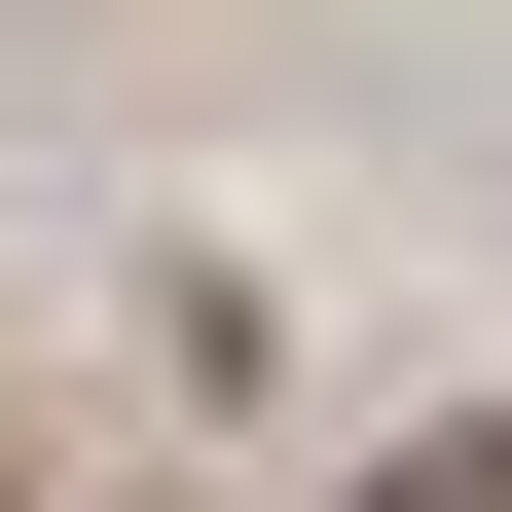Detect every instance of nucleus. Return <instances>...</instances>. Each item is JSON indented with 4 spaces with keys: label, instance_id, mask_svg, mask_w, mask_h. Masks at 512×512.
Here are the masks:
<instances>
[{
    "label": "nucleus",
    "instance_id": "1",
    "mask_svg": "<svg viewBox=\"0 0 512 512\" xmlns=\"http://www.w3.org/2000/svg\"><path fill=\"white\" fill-rule=\"evenodd\" d=\"M366 512H512V439H439V476H366Z\"/></svg>",
    "mask_w": 512,
    "mask_h": 512
}]
</instances>
